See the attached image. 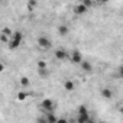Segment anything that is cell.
Returning <instances> with one entry per match:
<instances>
[{
  "mask_svg": "<svg viewBox=\"0 0 123 123\" xmlns=\"http://www.w3.org/2000/svg\"><path fill=\"white\" fill-rule=\"evenodd\" d=\"M91 117L88 114V110L86 106H80L78 107V114H77V123H90Z\"/></svg>",
  "mask_w": 123,
  "mask_h": 123,
  "instance_id": "6da1fadb",
  "label": "cell"
},
{
  "mask_svg": "<svg viewBox=\"0 0 123 123\" xmlns=\"http://www.w3.org/2000/svg\"><path fill=\"white\" fill-rule=\"evenodd\" d=\"M22 41H23V35H22V32H19V31L13 32V35H12L10 39H9V48L16 49V48L22 43Z\"/></svg>",
  "mask_w": 123,
  "mask_h": 123,
  "instance_id": "7a4b0ae2",
  "label": "cell"
},
{
  "mask_svg": "<svg viewBox=\"0 0 123 123\" xmlns=\"http://www.w3.org/2000/svg\"><path fill=\"white\" fill-rule=\"evenodd\" d=\"M41 109H42L43 114L54 113V109H55V106H54V101H52L51 98H45V100H42V103H41Z\"/></svg>",
  "mask_w": 123,
  "mask_h": 123,
  "instance_id": "3957f363",
  "label": "cell"
},
{
  "mask_svg": "<svg viewBox=\"0 0 123 123\" xmlns=\"http://www.w3.org/2000/svg\"><path fill=\"white\" fill-rule=\"evenodd\" d=\"M38 45H39L42 49H51L52 42H51V39H48L46 36H39V38H38Z\"/></svg>",
  "mask_w": 123,
  "mask_h": 123,
  "instance_id": "277c9868",
  "label": "cell"
},
{
  "mask_svg": "<svg viewBox=\"0 0 123 123\" xmlns=\"http://www.w3.org/2000/svg\"><path fill=\"white\" fill-rule=\"evenodd\" d=\"M70 59L73 61L74 64H81V62H83V54H81L80 51H77V49H75V51H73V52H71Z\"/></svg>",
  "mask_w": 123,
  "mask_h": 123,
  "instance_id": "5b68a950",
  "label": "cell"
},
{
  "mask_svg": "<svg viewBox=\"0 0 123 123\" xmlns=\"http://www.w3.org/2000/svg\"><path fill=\"white\" fill-rule=\"evenodd\" d=\"M68 32H70V28H68L67 25H59V26H58V35H61V36H67Z\"/></svg>",
  "mask_w": 123,
  "mask_h": 123,
  "instance_id": "8992f818",
  "label": "cell"
},
{
  "mask_svg": "<svg viewBox=\"0 0 123 123\" xmlns=\"http://www.w3.org/2000/svg\"><path fill=\"white\" fill-rule=\"evenodd\" d=\"M55 56H56L58 59H61V61H64V59L68 58V54H67L64 49H56V51H55Z\"/></svg>",
  "mask_w": 123,
  "mask_h": 123,
  "instance_id": "52a82bcc",
  "label": "cell"
},
{
  "mask_svg": "<svg viewBox=\"0 0 123 123\" xmlns=\"http://www.w3.org/2000/svg\"><path fill=\"white\" fill-rule=\"evenodd\" d=\"M74 10H75V13H77V15H84V13L87 12V7H86L83 3H80V5H77V6H75V9H74Z\"/></svg>",
  "mask_w": 123,
  "mask_h": 123,
  "instance_id": "ba28073f",
  "label": "cell"
},
{
  "mask_svg": "<svg viewBox=\"0 0 123 123\" xmlns=\"http://www.w3.org/2000/svg\"><path fill=\"white\" fill-rule=\"evenodd\" d=\"M64 88H65L67 91H73V90L75 88V86H74V83H73L71 80H67V81L64 83Z\"/></svg>",
  "mask_w": 123,
  "mask_h": 123,
  "instance_id": "9c48e42d",
  "label": "cell"
},
{
  "mask_svg": "<svg viewBox=\"0 0 123 123\" xmlns=\"http://www.w3.org/2000/svg\"><path fill=\"white\" fill-rule=\"evenodd\" d=\"M80 65H81V68H83L84 71H87V73H90V71L93 70V67H91V64H90V62H87V61H83V62H81Z\"/></svg>",
  "mask_w": 123,
  "mask_h": 123,
  "instance_id": "30bf717a",
  "label": "cell"
},
{
  "mask_svg": "<svg viewBox=\"0 0 123 123\" xmlns=\"http://www.w3.org/2000/svg\"><path fill=\"white\" fill-rule=\"evenodd\" d=\"M101 96H103L104 98H111L113 94H111V91H110L109 88H103V90H101Z\"/></svg>",
  "mask_w": 123,
  "mask_h": 123,
  "instance_id": "8fae6325",
  "label": "cell"
},
{
  "mask_svg": "<svg viewBox=\"0 0 123 123\" xmlns=\"http://www.w3.org/2000/svg\"><path fill=\"white\" fill-rule=\"evenodd\" d=\"M36 123H48L46 116H45V114H43V116H39V117L36 119Z\"/></svg>",
  "mask_w": 123,
  "mask_h": 123,
  "instance_id": "7c38bea8",
  "label": "cell"
},
{
  "mask_svg": "<svg viewBox=\"0 0 123 123\" xmlns=\"http://www.w3.org/2000/svg\"><path fill=\"white\" fill-rule=\"evenodd\" d=\"M38 67H39V70H46V62H45V61H39Z\"/></svg>",
  "mask_w": 123,
  "mask_h": 123,
  "instance_id": "4fadbf2b",
  "label": "cell"
},
{
  "mask_svg": "<svg viewBox=\"0 0 123 123\" xmlns=\"http://www.w3.org/2000/svg\"><path fill=\"white\" fill-rule=\"evenodd\" d=\"M20 84H22V86H28V84H29V78H26V77H23V78L20 80Z\"/></svg>",
  "mask_w": 123,
  "mask_h": 123,
  "instance_id": "5bb4252c",
  "label": "cell"
},
{
  "mask_svg": "<svg viewBox=\"0 0 123 123\" xmlns=\"http://www.w3.org/2000/svg\"><path fill=\"white\" fill-rule=\"evenodd\" d=\"M26 96H28L26 93H20V94L18 96V98H19V100H25V98H26Z\"/></svg>",
  "mask_w": 123,
  "mask_h": 123,
  "instance_id": "9a60e30c",
  "label": "cell"
},
{
  "mask_svg": "<svg viewBox=\"0 0 123 123\" xmlns=\"http://www.w3.org/2000/svg\"><path fill=\"white\" fill-rule=\"evenodd\" d=\"M119 75H120V77L123 78V65H122V67L119 68Z\"/></svg>",
  "mask_w": 123,
  "mask_h": 123,
  "instance_id": "2e32d148",
  "label": "cell"
},
{
  "mask_svg": "<svg viewBox=\"0 0 123 123\" xmlns=\"http://www.w3.org/2000/svg\"><path fill=\"white\" fill-rule=\"evenodd\" d=\"M56 123H68V122H67L65 119H58V120H56Z\"/></svg>",
  "mask_w": 123,
  "mask_h": 123,
  "instance_id": "e0dca14e",
  "label": "cell"
},
{
  "mask_svg": "<svg viewBox=\"0 0 123 123\" xmlns=\"http://www.w3.org/2000/svg\"><path fill=\"white\" fill-rule=\"evenodd\" d=\"M33 6H36V3H35V2H31V3H29V7H33Z\"/></svg>",
  "mask_w": 123,
  "mask_h": 123,
  "instance_id": "ac0fdd59",
  "label": "cell"
},
{
  "mask_svg": "<svg viewBox=\"0 0 123 123\" xmlns=\"http://www.w3.org/2000/svg\"><path fill=\"white\" fill-rule=\"evenodd\" d=\"M120 113H122V114H123V107H120Z\"/></svg>",
  "mask_w": 123,
  "mask_h": 123,
  "instance_id": "d6986e66",
  "label": "cell"
}]
</instances>
